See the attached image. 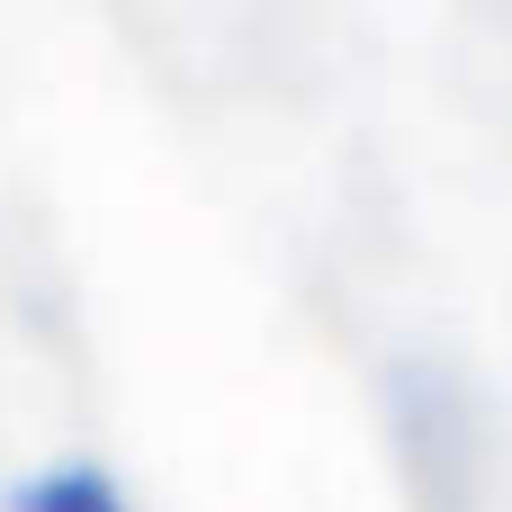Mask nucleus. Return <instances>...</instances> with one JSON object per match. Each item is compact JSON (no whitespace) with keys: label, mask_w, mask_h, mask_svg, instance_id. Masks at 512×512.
Listing matches in <instances>:
<instances>
[{"label":"nucleus","mask_w":512,"mask_h":512,"mask_svg":"<svg viewBox=\"0 0 512 512\" xmlns=\"http://www.w3.org/2000/svg\"><path fill=\"white\" fill-rule=\"evenodd\" d=\"M387 396H396V441H405L423 512H468L477 504V414H468L459 369L450 360H396Z\"/></svg>","instance_id":"nucleus-1"},{"label":"nucleus","mask_w":512,"mask_h":512,"mask_svg":"<svg viewBox=\"0 0 512 512\" xmlns=\"http://www.w3.org/2000/svg\"><path fill=\"white\" fill-rule=\"evenodd\" d=\"M0 504H9V512H135V495H126V477H117L108 459H90V450H54V459L18 468Z\"/></svg>","instance_id":"nucleus-2"}]
</instances>
